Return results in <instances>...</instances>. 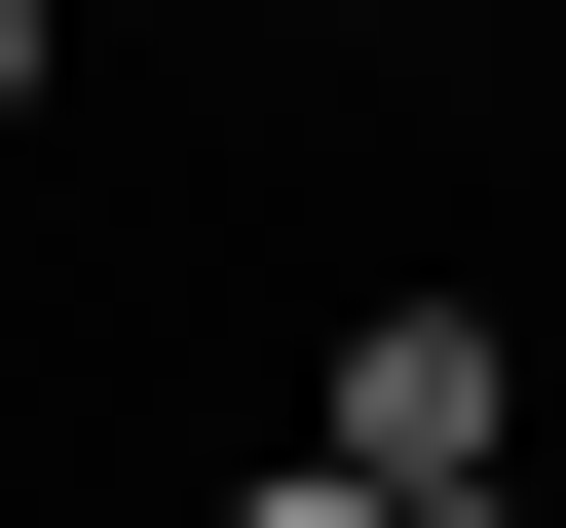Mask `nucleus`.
<instances>
[{"instance_id": "f257e3e1", "label": "nucleus", "mask_w": 566, "mask_h": 528, "mask_svg": "<svg viewBox=\"0 0 566 528\" xmlns=\"http://www.w3.org/2000/svg\"><path fill=\"white\" fill-rule=\"evenodd\" d=\"M303 453H340V490H416V528H491V490H528V303H491V264H340Z\"/></svg>"}, {"instance_id": "f03ea898", "label": "nucleus", "mask_w": 566, "mask_h": 528, "mask_svg": "<svg viewBox=\"0 0 566 528\" xmlns=\"http://www.w3.org/2000/svg\"><path fill=\"white\" fill-rule=\"evenodd\" d=\"M227 528H416V490H340V453H264V490H227Z\"/></svg>"}, {"instance_id": "7ed1b4c3", "label": "nucleus", "mask_w": 566, "mask_h": 528, "mask_svg": "<svg viewBox=\"0 0 566 528\" xmlns=\"http://www.w3.org/2000/svg\"><path fill=\"white\" fill-rule=\"evenodd\" d=\"M0 151H39V0H0Z\"/></svg>"}]
</instances>
